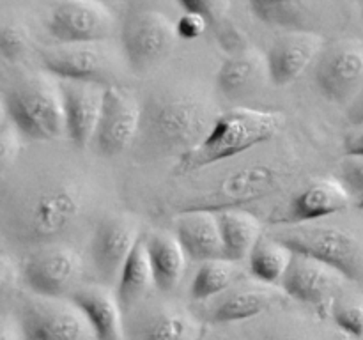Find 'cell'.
<instances>
[{
    "label": "cell",
    "mask_w": 363,
    "mask_h": 340,
    "mask_svg": "<svg viewBox=\"0 0 363 340\" xmlns=\"http://www.w3.org/2000/svg\"><path fill=\"white\" fill-rule=\"evenodd\" d=\"M215 106L190 89L152 92L142 105L137 151L144 158L184 156L197 147L216 120Z\"/></svg>",
    "instance_id": "6da1fadb"
},
{
    "label": "cell",
    "mask_w": 363,
    "mask_h": 340,
    "mask_svg": "<svg viewBox=\"0 0 363 340\" xmlns=\"http://www.w3.org/2000/svg\"><path fill=\"white\" fill-rule=\"evenodd\" d=\"M286 117L273 110L236 106L216 117L204 140L181 156V172H194L215 163L240 156L264 142L272 140L282 130Z\"/></svg>",
    "instance_id": "7a4b0ae2"
},
{
    "label": "cell",
    "mask_w": 363,
    "mask_h": 340,
    "mask_svg": "<svg viewBox=\"0 0 363 340\" xmlns=\"http://www.w3.org/2000/svg\"><path fill=\"white\" fill-rule=\"evenodd\" d=\"M4 112L32 140L50 142L66 135L60 85L43 74L14 78L4 94Z\"/></svg>",
    "instance_id": "3957f363"
},
{
    "label": "cell",
    "mask_w": 363,
    "mask_h": 340,
    "mask_svg": "<svg viewBox=\"0 0 363 340\" xmlns=\"http://www.w3.org/2000/svg\"><path fill=\"white\" fill-rule=\"evenodd\" d=\"M80 193L67 183H50L21 198L14 211V234L23 243H50L69 232L82 216Z\"/></svg>",
    "instance_id": "277c9868"
},
{
    "label": "cell",
    "mask_w": 363,
    "mask_h": 340,
    "mask_svg": "<svg viewBox=\"0 0 363 340\" xmlns=\"http://www.w3.org/2000/svg\"><path fill=\"white\" fill-rule=\"evenodd\" d=\"M294 254H303L339 269L350 280L363 276V237L335 223L307 222L280 227L269 234Z\"/></svg>",
    "instance_id": "5b68a950"
},
{
    "label": "cell",
    "mask_w": 363,
    "mask_h": 340,
    "mask_svg": "<svg viewBox=\"0 0 363 340\" xmlns=\"http://www.w3.org/2000/svg\"><path fill=\"white\" fill-rule=\"evenodd\" d=\"M25 340H98L84 312L73 300L30 294L16 312Z\"/></svg>",
    "instance_id": "8992f818"
},
{
    "label": "cell",
    "mask_w": 363,
    "mask_h": 340,
    "mask_svg": "<svg viewBox=\"0 0 363 340\" xmlns=\"http://www.w3.org/2000/svg\"><path fill=\"white\" fill-rule=\"evenodd\" d=\"M286 181V170L268 163L245 165L225 174L215 186L184 205V211H225L262 200L277 193Z\"/></svg>",
    "instance_id": "52a82bcc"
},
{
    "label": "cell",
    "mask_w": 363,
    "mask_h": 340,
    "mask_svg": "<svg viewBox=\"0 0 363 340\" xmlns=\"http://www.w3.org/2000/svg\"><path fill=\"white\" fill-rule=\"evenodd\" d=\"M41 64L45 69L60 80L85 81L101 87L117 85L121 64L117 53L101 42H73L41 50Z\"/></svg>",
    "instance_id": "ba28073f"
},
{
    "label": "cell",
    "mask_w": 363,
    "mask_h": 340,
    "mask_svg": "<svg viewBox=\"0 0 363 340\" xmlns=\"http://www.w3.org/2000/svg\"><path fill=\"white\" fill-rule=\"evenodd\" d=\"M176 25L155 9H138L126 16L121 27V48L131 69L145 71L162 62L172 52Z\"/></svg>",
    "instance_id": "9c48e42d"
},
{
    "label": "cell",
    "mask_w": 363,
    "mask_h": 340,
    "mask_svg": "<svg viewBox=\"0 0 363 340\" xmlns=\"http://www.w3.org/2000/svg\"><path fill=\"white\" fill-rule=\"evenodd\" d=\"M113 14L103 0H57L46 28L57 42H101L113 34Z\"/></svg>",
    "instance_id": "30bf717a"
},
{
    "label": "cell",
    "mask_w": 363,
    "mask_h": 340,
    "mask_svg": "<svg viewBox=\"0 0 363 340\" xmlns=\"http://www.w3.org/2000/svg\"><path fill=\"white\" fill-rule=\"evenodd\" d=\"M314 78L330 101L350 105L363 91V41L342 39L326 46L315 64Z\"/></svg>",
    "instance_id": "8fae6325"
},
{
    "label": "cell",
    "mask_w": 363,
    "mask_h": 340,
    "mask_svg": "<svg viewBox=\"0 0 363 340\" xmlns=\"http://www.w3.org/2000/svg\"><path fill=\"white\" fill-rule=\"evenodd\" d=\"M347 280L350 278L344 273L326 262L294 254L280 287L293 300L311 305L318 310H326L333 308Z\"/></svg>",
    "instance_id": "7c38bea8"
},
{
    "label": "cell",
    "mask_w": 363,
    "mask_h": 340,
    "mask_svg": "<svg viewBox=\"0 0 363 340\" xmlns=\"http://www.w3.org/2000/svg\"><path fill=\"white\" fill-rule=\"evenodd\" d=\"M142 124V105L121 85L105 89L101 119L96 131V147L101 154L119 156L137 142Z\"/></svg>",
    "instance_id": "4fadbf2b"
},
{
    "label": "cell",
    "mask_w": 363,
    "mask_h": 340,
    "mask_svg": "<svg viewBox=\"0 0 363 340\" xmlns=\"http://www.w3.org/2000/svg\"><path fill=\"white\" fill-rule=\"evenodd\" d=\"M84 273L80 255L71 248L57 246L35 251L21 269L25 283L32 294L48 298H64L78 289Z\"/></svg>",
    "instance_id": "5bb4252c"
},
{
    "label": "cell",
    "mask_w": 363,
    "mask_h": 340,
    "mask_svg": "<svg viewBox=\"0 0 363 340\" xmlns=\"http://www.w3.org/2000/svg\"><path fill=\"white\" fill-rule=\"evenodd\" d=\"M325 38L315 30H286L273 41L268 55L269 80L277 87L294 84L321 57Z\"/></svg>",
    "instance_id": "9a60e30c"
},
{
    "label": "cell",
    "mask_w": 363,
    "mask_h": 340,
    "mask_svg": "<svg viewBox=\"0 0 363 340\" xmlns=\"http://www.w3.org/2000/svg\"><path fill=\"white\" fill-rule=\"evenodd\" d=\"M66 135L74 145L85 147L94 142L105 101V89L85 81L60 80Z\"/></svg>",
    "instance_id": "2e32d148"
},
{
    "label": "cell",
    "mask_w": 363,
    "mask_h": 340,
    "mask_svg": "<svg viewBox=\"0 0 363 340\" xmlns=\"http://www.w3.org/2000/svg\"><path fill=\"white\" fill-rule=\"evenodd\" d=\"M284 298L289 296L279 285H269L259 280H255L254 283H236L222 296L213 300L208 307V317L216 324L247 321L264 314L269 308H275L277 305L282 303Z\"/></svg>",
    "instance_id": "e0dca14e"
},
{
    "label": "cell",
    "mask_w": 363,
    "mask_h": 340,
    "mask_svg": "<svg viewBox=\"0 0 363 340\" xmlns=\"http://www.w3.org/2000/svg\"><path fill=\"white\" fill-rule=\"evenodd\" d=\"M140 239L137 227L124 218H106L96 229L91 243V257L96 273L105 285L116 282L124 262Z\"/></svg>",
    "instance_id": "ac0fdd59"
},
{
    "label": "cell",
    "mask_w": 363,
    "mask_h": 340,
    "mask_svg": "<svg viewBox=\"0 0 363 340\" xmlns=\"http://www.w3.org/2000/svg\"><path fill=\"white\" fill-rule=\"evenodd\" d=\"M350 188L339 179H315L301 188L289 204V218L294 223L319 222L350 208Z\"/></svg>",
    "instance_id": "d6986e66"
},
{
    "label": "cell",
    "mask_w": 363,
    "mask_h": 340,
    "mask_svg": "<svg viewBox=\"0 0 363 340\" xmlns=\"http://www.w3.org/2000/svg\"><path fill=\"white\" fill-rule=\"evenodd\" d=\"M71 300L78 305L91 322L98 340H124L126 328L123 319V305L117 294L106 285H80Z\"/></svg>",
    "instance_id": "ffe728a7"
},
{
    "label": "cell",
    "mask_w": 363,
    "mask_h": 340,
    "mask_svg": "<svg viewBox=\"0 0 363 340\" xmlns=\"http://www.w3.org/2000/svg\"><path fill=\"white\" fill-rule=\"evenodd\" d=\"M176 237L191 261L223 259V241L218 216L213 211H183L176 220Z\"/></svg>",
    "instance_id": "44dd1931"
},
{
    "label": "cell",
    "mask_w": 363,
    "mask_h": 340,
    "mask_svg": "<svg viewBox=\"0 0 363 340\" xmlns=\"http://www.w3.org/2000/svg\"><path fill=\"white\" fill-rule=\"evenodd\" d=\"M131 336L133 340H199L201 324L183 308L160 305L135 319Z\"/></svg>",
    "instance_id": "7402d4cb"
},
{
    "label": "cell",
    "mask_w": 363,
    "mask_h": 340,
    "mask_svg": "<svg viewBox=\"0 0 363 340\" xmlns=\"http://www.w3.org/2000/svg\"><path fill=\"white\" fill-rule=\"evenodd\" d=\"M269 80L268 59L257 50H245L223 60L216 85L227 98H245L257 92Z\"/></svg>",
    "instance_id": "603a6c76"
},
{
    "label": "cell",
    "mask_w": 363,
    "mask_h": 340,
    "mask_svg": "<svg viewBox=\"0 0 363 340\" xmlns=\"http://www.w3.org/2000/svg\"><path fill=\"white\" fill-rule=\"evenodd\" d=\"M144 239L155 273V285L163 293H170L183 278L186 254L177 237L170 234L151 232Z\"/></svg>",
    "instance_id": "cb8c5ba5"
},
{
    "label": "cell",
    "mask_w": 363,
    "mask_h": 340,
    "mask_svg": "<svg viewBox=\"0 0 363 340\" xmlns=\"http://www.w3.org/2000/svg\"><path fill=\"white\" fill-rule=\"evenodd\" d=\"M259 20L286 30H314L325 0H250Z\"/></svg>",
    "instance_id": "d4e9b609"
},
{
    "label": "cell",
    "mask_w": 363,
    "mask_h": 340,
    "mask_svg": "<svg viewBox=\"0 0 363 340\" xmlns=\"http://www.w3.org/2000/svg\"><path fill=\"white\" fill-rule=\"evenodd\" d=\"M225 259L241 262L250 257L252 250L262 237L261 222L243 209H225L216 212Z\"/></svg>",
    "instance_id": "484cf974"
},
{
    "label": "cell",
    "mask_w": 363,
    "mask_h": 340,
    "mask_svg": "<svg viewBox=\"0 0 363 340\" xmlns=\"http://www.w3.org/2000/svg\"><path fill=\"white\" fill-rule=\"evenodd\" d=\"M151 285H155V273L145 248V239L140 236L117 278V298L123 307H131L147 294Z\"/></svg>",
    "instance_id": "4316f807"
},
{
    "label": "cell",
    "mask_w": 363,
    "mask_h": 340,
    "mask_svg": "<svg viewBox=\"0 0 363 340\" xmlns=\"http://www.w3.org/2000/svg\"><path fill=\"white\" fill-rule=\"evenodd\" d=\"M294 257V251L284 243H280L275 237H261L255 248L248 257L250 273L255 280L269 285H279L282 283L291 261Z\"/></svg>",
    "instance_id": "83f0119b"
},
{
    "label": "cell",
    "mask_w": 363,
    "mask_h": 340,
    "mask_svg": "<svg viewBox=\"0 0 363 340\" xmlns=\"http://www.w3.org/2000/svg\"><path fill=\"white\" fill-rule=\"evenodd\" d=\"M238 264L240 262L229 261L225 257L201 262L191 280V298L195 301H209L227 293L240 280L241 271Z\"/></svg>",
    "instance_id": "f1b7e54d"
},
{
    "label": "cell",
    "mask_w": 363,
    "mask_h": 340,
    "mask_svg": "<svg viewBox=\"0 0 363 340\" xmlns=\"http://www.w3.org/2000/svg\"><path fill=\"white\" fill-rule=\"evenodd\" d=\"M32 45L30 32L14 18L2 21L0 27V53L7 62H18L28 53Z\"/></svg>",
    "instance_id": "f546056e"
},
{
    "label": "cell",
    "mask_w": 363,
    "mask_h": 340,
    "mask_svg": "<svg viewBox=\"0 0 363 340\" xmlns=\"http://www.w3.org/2000/svg\"><path fill=\"white\" fill-rule=\"evenodd\" d=\"M335 324L351 339H363V300L339 298L332 308Z\"/></svg>",
    "instance_id": "4dcf8cb0"
},
{
    "label": "cell",
    "mask_w": 363,
    "mask_h": 340,
    "mask_svg": "<svg viewBox=\"0 0 363 340\" xmlns=\"http://www.w3.org/2000/svg\"><path fill=\"white\" fill-rule=\"evenodd\" d=\"M20 135L16 124L4 112L2 124H0V165H2L4 172L16 162L18 154H20Z\"/></svg>",
    "instance_id": "1f68e13d"
},
{
    "label": "cell",
    "mask_w": 363,
    "mask_h": 340,
    "mask_svg": "<svg viewBox=\"0 0 363 340\" xmlns=\"http://www.w3.org/2000/svg\"><path fill=\"white\" fill-rule=\"evenodd\" d=\"M186 13L202 14L209 23H220L229 9V0H177Z\"/></svg>",
    "instance_id": "d6a6232c"
},
{
    "label": "cell",
    "mask_w": 363,
    "mask_h": 340,
    "mask_svg": "<svg viewBox=\"0 0 363 340\" xmlns=\"http://www.w3.org/2000/svg\"><path fill=\"white\" fill-rule=\"evenodd\" d=\"M209 25H211L209 20L206 16H202V14L186 13L184 11L183 16L176 21V32L183 39H197L201 35H204Z\"/></svg>",
    "instance_id": "836d02e7"
},
{
    "label": "cell",
    "mask_w": 363,
    "mask_h": 340,
    "mask_svg": "<svg viewBox=\"0 0 363 340\" xmlns=\"http://www.w3.org/2000/svg\"><path fill=\"white\" fill-rule=\"evenodd\" d=\"M340 174L344 184L363 197V156H346L340 165Z\"/></svg>",
    "instance_id": "e575fe53"
},
{
    "label": "cell",
    "mask_w": 363,
    "mask_h": 340,
    "mask_svg": "<svg viewBox=\"0 0 363 340\" xmlns=\"http://www.w3.org/2000/svg\"><path fill=\"white\" fill-rule=\"evenodd\" d=\"M346 156H363V126H353L344 135Z\"/></svg>",
    "instance_id": "d590c367"
},
{
    "label": "cell",
    "mask_w": 363,
    "mask_h": 340,
    "mask_svg": "<svg viewBox=\"0 0 363 340\" xmlns=\"http://www.w3.org/2000/svg\"><path fill=\"white\" fill-rule=\"evenodd\" d=\"M0 340H25L21 326L18 322L16 315H4L2 317V332H0Z\"/></svg>",
    "instance_id": "8d00e7d4"
},
{
    "label": "cell",
    "mask_w": 363,
    "mask_h": 340,
    "mask_svg": "<svg viewBox=\"0 0 363 340\" xmlns=\"http://www.w3.org/2000/svg\"><path fill=\"white\" fill-rule=\"evenodd\" d=\"M18 271H16V264H14L13 259H9V255L4 254L2 255V262H0V278H2V289H9L11 285L16 280Z\"/></svg>",
    "instance_id": "74e56055"
},
{
    "label": "cell",
    "mask_w": 363,
    "mask_h": 340,
    "mask_svg": "<svg viewBox=\"0 0 363 340\" xmlns=\"http://www.w3.org/2000/svg\"><path fill=\"white\" fill-rule=\"evenodd\" d=\"M346 117L353 126H363V91L346 106Z\"/></svg>",
    "instance_id": "f35d334b"
}]
</instances>
